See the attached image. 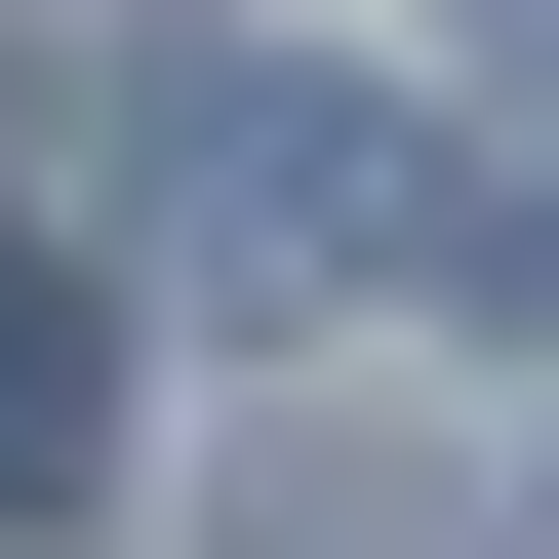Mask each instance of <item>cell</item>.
Segmentation results:
<instances>
[{"mask_svg": "<svg viewBox=\"0 0 559 559\" xmlns=\"http://www.w3.org/2000/svg\"><path fill=\"white\" fill-rule=\"evenodd\" d=\"M120 280L160 320H360V280H440V120L320 81V40H160L120 81Z\"/></svg>", "mask_w": 559, "mask_h": 559, "instance_id": "obj_1", "label": "cell"}, {"mask_svg": "<svg viewBox=\"0 0 559 559\" xmlns=\"http://www.w3.org/2000/svg\"><path fill=\"white\" fill-rule=\"evenodd\" d=\"M81 440H120V320H81V280H0V520H81Z\"/></svg>", "mask_w": 559, "mask_h": 559, "instance_id": "obj_2", "label": "cell"}, {"mask_svg": "<svg viewBox=\"0 0 559 559\" xmlns=\"http://www.w3.org/2000/svg\"><path fill=\"white\" fill-rule=\"evenodd\" d=\"M440 81H479V120H559V0H440Z\"/></svg>", "mask_w": 559, "mask_h": 559, "instance_id": "obj_3", "label": "cell"}, {"mask_svg": "<svg viewBox=\"0 0 559 559\" xmlns=\"http://www.w3.org/2000/svg\"><path fill=\"white\" fill-rule=\"evenodd\" d=\"M479 320H520V360H559V200H479Z\"/></svg>", "mask_w": 559, "mask_h": 559, "instance_id": "obj_4", "label": "cell"}]
</instances>
